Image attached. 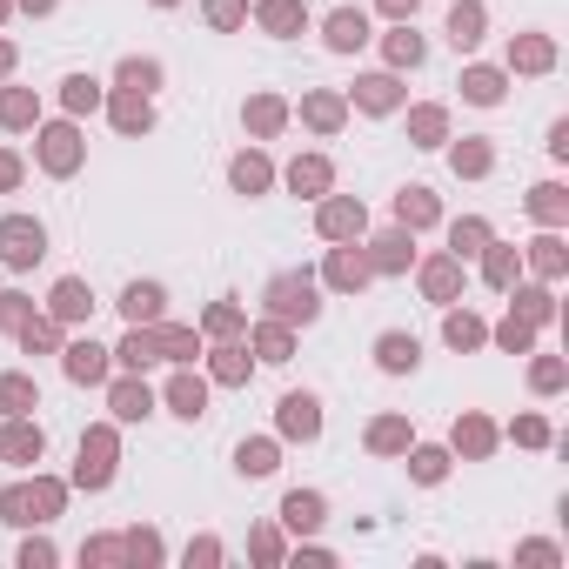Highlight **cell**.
<instances>
[{"label": "cell", "mask_w": 569, "mask_h": 569, "mask_svg": "<svg viewBox=\"0 0 569 569\" xmlns=\"http://www.w3.org/2000/svg\"><path fill=\"white\" fill-rule=\"evenodd\" d=\"M322 228H329V235H355V228H362V208H348V201H335V208L322 214Z\"/></svg>", "instance_id": "obj_9"}, {"label": "cell", "mask_w": 569, "mask_h": 569, "mask_svg": "<svg viewBox=\"0 0 569 569\" xmlns=\"http://www.w3.org/2000/svg\"><path fill=\"white\" fill-rule=\"evenodd\" d=\"M67 369H74L81 382H94V375H101V348H94V342H88V348H74V362H67Z\"/></svg>", "instance_id": "obj_13"}, {"label": "cell", "mask_w": 569, "mask_h": 569, "mask_svg": "<svg viewBox=\"0 0 569 569\" xmlns=\"http://www.w3.org/2000/svg\"><path fill=\"white\" fill-rule=\"evenodd\" d=\"M282 422H288L295 435H315V429H322V416H315V395H288V402H282Z\"/></svg>", "instance_id": "obj_3"}, {"label": "cell", "mask_w": 569, "mask_h": 569, "mask_svg": "<svg viewBox=\"0 0 569 569\" xmlns=\"http://www.w3.org/2000/svg\"><path fill=\"white\" fill-rule=\"evenodd\" d=\"M463 88H469V101H495V94H503V81H495L489 67H476V74H469Z\"/></svg>", "instance_id": "obj_10"}, {"label": "cell", "mask_w": 569, "mask_h": 569, "mask_svg": "<svg viewBox=\"0 0 569 569\" xmlns=\"http://www.w3.org/2000/svg\"><path fill=\"white\" fill-rule=\"evenodd\" d=\"M288 523H295V529H315V523H322V503H315V495H288Z\"/></svg>", "instance_id": "obj_7"}, {"label": "cell", "mask_w": 569, "mask_h": 569, "mask_svg": "<svg viewBox=\"0 0 569 569\" xmlns=\"http://www.w3.org/2000/svg\"><path fill=\"white\" fill-rule=\"evenodd\" d=\"M362 41H369V20L362 14H335L329 20V47H362Z\"/></svg>", "instance_id": "obj_4"}, {"label": "cell", "mask_w": 569, "mask_h": 569, "mask_svg": "<svg viewBox=\"0 0 569 569\" xmlns=\"http://www.w3.org/2000/svg\"><path fill=\"white\" fill-rule=\"evenodd\" d=\"M449 41L456 47H476L482 41V14H476V7H456V14H449Z\"/></svg>", "instance_id": "obj_5"}, {"label": "cell", "mask_w": 569, "mask_h": 569, "mask_svg": "<svg viewBox=\"0 0 569 569\" xmlns=\"http://www.w3.org/2000/svg\"><path fill=\"white\" fill-rule=\"evenodd\" d=\"M389 7H395V14H409V7H416V0H389Z\"/></svg>", "instance_id": "obj_18"}, {"label": "cell", "mask_w": 569, "mask_h": 569, "mask_svg": "<svg viewBox=\"0 0 569 569\" xmlns=\"http://www.w3.org/2000/svg\"><path fill=\"white\" fill-rule=\"evenodd\" d=\"M241 469H248V476H269V469H275V456L255 442V449H241Z\"/></svg>", "instance_id": "obj_15"}, {"label": "cell", "mask_w": 569, "mask_h": 569, "mask_svg": "<svg viewBox=\"0 0 569 569\" xmlns=\"http://www.w3.org/2000/svg\"><path fill=\"white\" fill-rule=\"evenodd\" d=\"M121 308H128V315H135V322H141V315H154V308H161V288H128V295H121Z\"/></svg>", "instance_id": "obj_8"}, {"label": "cell", "mask_w": 569, "mask_h": 569, "mask_svg": "<svg viewBox=\"0 0 569 569\" xmlns=\"http://www.w3.org/2000/svg\"><path fill=\"white\" fill-rule=\"evenodd\" d=\"M0 248H7V261H34V255H41V228L7 222V228H0Z\"/></svg>", "instance_id": "obj_1"}, {"label": "cell", "mask_w": 569, "mask_h": 569, "mask_svg": "<svg viewBox=\"0 0 569 569\" xmlns=\"http://www.w3.org/2000/svg\"><path fill=\"white\" fill-rule=\"evenodd\" d=\"M54 301H60V315H81V308H88L94 295H88L81 282H60V295H54Z\"/></svg>", "instance_id": "obj_12"}, {"label": "cell", "mask_w": 569, "mask_h": 569, "mask_svg": "<svg viewBox=\"0 0 569 569\" xmlns=\"http://www.w3.org/2000/svg\"><path fill=\"white\" fill-rule=\"evenodd\" d=\"M429 214H435L429 188H409V195H402V222H429Z\"/></svg>", "instance_id": "obj_11"}, {"label": "cell", "mask_w": 569, "mask_h": 569, "mask_svg": "<svg viewBox=\"0 0 569 569\" xmlns=\"http://www.w3.org/2000/svg\"><path fill=\"white\" fill-rule=\"evenodd\" d=\"M235 181H241V188H261L269 175H261V161H235Z\"/></svg>", "instance_id": "obj_16"}, {"label": "cell", "mask_w": 569, "mask_h": 569, "mask_svg": "<svg viewBox=\"0 0 569 569\" xmlns=\"http://www.w3.org/2000/svg\"><path fill=\"white\" fill-rule=\"evenodd\" d=\"M375 355H382V369L389 375H402V369H416V335H382V348H375Z\"/></svg>", "instance_id": "obj_2"}, {"label": "cell", "mask_w": 569, "mask_h": 569, "mask_svg": "<svg viewBox=\"0 0 569 569\" xmlns=\"http://www.w3.org/2000/svg\"><path fill=\"white\" fill-rule=\"evenodd\" d=\"M275 301H282V315H301V322H308V315H315V295H308V282H282V288H275Z\"/></svg>", "instance_id": "obj_6"}, {"label": "cell", "mask_w": 569, "mask_h": 569, "mask_svg": "<svg viewBox=\"0 0 569 569\" xmlns=\"http://www.w3.org/2000/svg\"><path fill=\"white\" fill-rule=\"evenodd\" d=\"M175 409H181V416H201V382H181V389H175Z\"/></svg>", "instance_id": "obj_14"}, {"label": "cell", "mask_w": 569, "mask_h": 569, "mask_svg": "<svg viewBox=\"0 0 569 569\" xmlns=\"http://www.w3.org/2000/svg\"><path fill=\"white\" fill-rule=\"evenodd\" d=\"M395 60H422V41H416V34H395Z\"/></svg>", "instance_id": "obj_17"}]
</instances>
